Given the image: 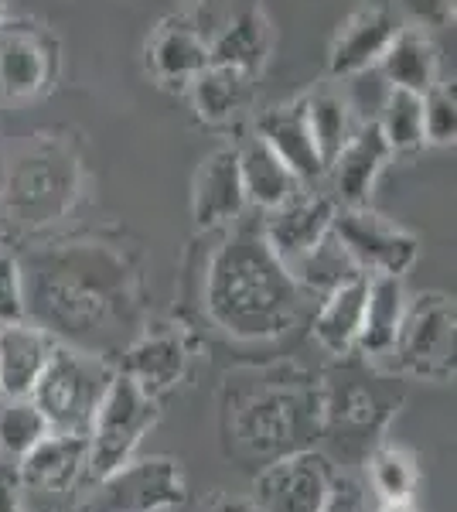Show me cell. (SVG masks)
Wrapping results in <instances>:
<instances>
[{"label":"cell","mask_w":457,"mask_h":512,"mask_svg":"<svg viewBox=\"0 0 457 512\" xmlns=\"http://www.w3.org/2000/svg\"><path fill=\"white\" fill-rule=\"evenodd\" d=\"M209 315L215 325L236 338H273L284 335L297 321L294 277L273 256L260 229H239L215 253L209 270Z\"/></svg>","instance_id":"6da1fadb"},{"label":"cell","mask_w":457,"mask_h":512,"mask_svg":"<svg viewBox=\"0 0 457 512\" xmlns=\"http://www.w3.org/2000/svg\"><path fill=\"white\" fill-rule=\"evenodd\" d=\"M79 195V161L65 144L38 140L7 171L4 202L21 226H48L72 209Z\"/></svg>","instance_id":"7a4b0ae2"},{"label":"cell","mask_w":457,"mask_h":512,"mask_svg":"<svg viewBox=\"0 0 457 512\" xmlns=\"http://www.w3.org/2000/svg\"><path fill=\"white\" fill-rule=\"evenodd\" d=\"M110 379L113 369L103 359L55 345L52 359L45 362L35 390H31V403L41 410L52 434L89 437V427H93L99 400H103Z\"/></svg>","instance_id":"3957f363"},{"label":"cell","mask_w":457,"mask_h":512,"mask_svg":"<svg viewBox=\"0 0 457 512\" xmlns=\"http://www.w3.org/2000/svg\"><path fill=\"white\" fill-rule=\"evenodd\" d=\"M154 420H157V396L147 393L134 376L113 373L103 400H99L93 427H89L86 472L99 482L113 468L127 465L130 454L137 451L140 437L154 427Z\"/></svg>","instance_id":"277c9868"},{"label":"cell","mask_w":457,"mask_h":512,"mask_svg":"<svg viewBox=\"0 0 457 512\" xmlns=\"http://www.w3.org/2000/svg\"><path fill=\"white\" fill-rule=\"evenodd\" d=\"M185 502V475L171 458L127 461L99 478L79 512H164Z\"/></svg>","instance_id":"5b68a950"},{"label":"cell","mask_w":457,"mask_h":512,"mask_svg":"<svg viewBox=\"0 0 457 512\" xmlns=\"http://www.w3.org/2000/svg\"><path fill=\"white\" fill-rule=\"evenodd\" d=\"M396 362L400 369L423 379L447 383L454 379V301L444 294H427L406 304V315L396 335Z\"/></svg>","instance_id":"8992f818"},{"label":"cell","mask_w":457,"mask_h":512,"mask_svg":"<svg viewBox=\"0 0 457 512\" xmlns=\"http://www.w3.org/2000/svg\"><path fill=\"white\" fill-rule=\"evenodd\" d=\"M331 236L342 243V250L352 256V263L362 274H389L403 277L406 270L417 263V236H410L406 229L393 226L376 212H369L365 205H345L335 209L331 219Z\"/></svg>","instance_id":"52a82bcc"},{"label":"cell","mask_w":457,"mask_h":512,"mask_svg":"<svg viewBox=\"0 0 457 512\" xmlns=\"http://www.w3.org/2000/svg\"><path fill=\"white\" fill-rule=\"evenodd\" d=\"M335 468L324 454L294 451L260 472L253 485L256 512H321Z\"/></svg>","instance_id":"ba28073f"},{"label":"cell","mask_w":457,"mask_h":512,"mask_svg":"<svg viewBox=\"0 0 457 512\" xmlns=\"http://www.w3.org/2000/svg\"><path fill=\"white\" fill-rule=\"evenodd\" d=\"M331 219H335V202L331 198L297 192L284 205L270 209V219L263 222L260 233L267 239L273 256L290 270L331 233Z\"/></svg>","instance_id":"9c48e42d"},{"label":"cell","mask_w":457,"mask_h":512,"mask_svg":"<svg viewBox=\"0 0 457 512\" xmlns=\"http://www.w3.org/2000/svg\"><path fill=\"white\" fill-rule=\"evenodd\" d=\"M55 76L52 41L28 24H0V93L7 99H35Z\"/></svg>","instance_id":"30bf717a"},{"label":"cell","mask_w":457,"mask_h":512,"mask_svg":"<svg viewBox=\"0 0 457 512\" xmlns=\"http://www.w3.org/2000/svg\"><path fill=\"white\" fill-rule=\"evenodd\" d=\"M403 28V21L396 18V11L379 4L359 7L342 21L335 41H331L328 52V69L335 79L359 76L369 65H379V59L386 55L389 41L396 38V31Z\"/></svg>","instance_id":"8fae6325"},{"label":"cell","mask_w":457,"mask_h":512,"mask_svg":"<svg viewBox=\"0 0 457 512\" xmlns=\"http://www.w3.org/2000/svg\"><path fill=\"white\" fill-rule=\"evenodd\" d=\"M389 158H393V151H389L376 120L352 127V134H348V140L342 144L338 158L331 161V168H328L338 202H345V205L369 202L372 185H376V178L382 175Z\"/></svg>","instance_id":"7c38bea8"},{"label":"cell","mask_w":457,"mask_h":512,"mask_svg":"<svg viewBox=\"0 0 457 512\" xmlns=\"http://www.w3.org/2000/svg\"><path fill=\"white\" fill-rule=\"evenodd\" d=\"M209 65V41L198 35L188 18H168L147 41V69L171 89H188V82Z\"/></svg>","instance_id":"4fadbf2b"},{"label":"cell","mask_w":457,"mask_h":512,"mask_svg":"<svg viewBox=\"0 0 457 512\" xmlns=\"http://www.w3.org/2000/svg\"><path fill=\"white\" fill-rule=\"evenodd\" d=\"M89 461V437L82 434H52L48 431L41 441L21 458L18 482L24 489L55 495L69 492L76 478L86 472Z\"/></svg>","instance_id":"5bb4252c"},{"label":"cell","mask_w":457,"mask_h":512,"mask_svg":"<svg viewBox=\"0 0 457 512\" xmlns=\"http://www.w3.org/2000/svg\"><path fill=\"white\" fill-rule=\"evenodd\" d=\"M246 209L243 178H239L236 147H219L202 161L195 175V195H191V212L202 229H215L222 222L239 219Z\"/></svg>","instance_id":"9a60e30c"},{"label":"cell","mask_w":457,"mask_h":512,"mask_svg":"<svg viewBox=\"0 0 457 512\" xmlns=\"http://www.w3.org/2000/svg\"><path fill=\"white\" fill-rule=\"evenodd\" d=\"M256 134L267 140L273 147V154L287 164L290 175L301 181V185H311V181L328 175V168H324V161L318 154V144H314L311 130H307L301 99L287 106H270V110H263L260 117H256Z\"/></svg>","instance_id":"2e32d148"},{"label":"cell","mask_w":457,"mask_h":512,"mask_svg":"<svg viewBox=\"0 0 457 512\" xmlns=\"http://www.w3.org/2000/svg\"><path fill=\"white\" fill-rule=\"evenodd\" d=\"M55 345L52 335L24 321L0 325V396H31Z\"/></svg>","instance_id":"e0dca14e"},{"label":"cell","mask_w":457,"mask_h":512,"mask_svg":"<svg viewBox=\"0 0 457 512\" xmlns=\"http://www.w3.org/2000/svg\"><path fill=\"white\" fill-rule=\"evenodd\" d=\"M270 48H273V31L267 14H263V7L246 4L232 14L226 28L219 31V38L209 45V65H226V69L256 76L267 65Z\"/></svg>","instance_id":"ac0fdd59"},{"label":"cell","mask_w":457,"mask_h":512,"mask_svg":"<svg viewBox=\"0 0 457 512\" xmlns=\"http://www.w3.org/2000/svg\"><path fill=\"white\" fill-rule=\"evenodd\" d=\"M236 158H239V178H243L246 202H253L256 209L270 212L301 192V181L290 175L287 164L273 154V147L256 130L236 147Z\"/></svg>","instance_id":"d6986e66"},{"label":"cell","mask_w":457,"mask_h":512,"mask_svg":"<svg viewBox=\"0 0 457 512\" xmlns=\"http://www.w3.org/2000/svg\"><path fill=\"white\" fill-rule=\"evenodd\" d=\"M382 76H386L389 89H406V93L423 96L434 82H440V55L437 45L423 28H410L403 24L396 38L389 41L386 55L379 59Z\"/></svg>","instance_id":"ffe728a7"},{"label":"cell","mask_w":457,"mask_h":512,"mask_svg":"<svg viewBox=\"0 0 457 512\" xmlns=\"http://www.w3.org/2000/svg\"><path fill=\"white\" fill-rule=\"evenodd\" d=\"M403 315H406L403 277L369 274L362 328H359V342L355 345H362V352H369V355H389L396 345V335H400Z\"/></svg>","instance_id":"44dd1931"},{"label":"cell","mask_w":457,"mask_h":512,"mask_svg":"<svg viewBox=\"0 0 457 512\" xmlns=\"http://www.w3.org/2000/svg\"><path fill=\"white\" fill-rule=\"evenodd\" d=\"M365 287H369V274H355L338 287H331L328 301L321 304L318 318H314V338L331 355H348L359 342Z\"/></svg>","instance_id":"7402d4cb"},{"label":"cell","mask_w":457,"mask_h":512,"mask_svg":"<svg viewBox=\"0 0 457 512\" xmlns=\"http://www.w3.org/2000/svg\"><path fill=\"white\" fill-rule=\"evenodd\" d=\"M188 93L198 120L222 127V123H232L249 106V99H253V76L226 69V65H205L188 82Z\"/></svg>","instance_id":"603a6c76"},{"label":"cell","mask_w":457,"mask_h":512,"mask_svg":"<svg viewBox=\"0 0 457 512\" xmlns=\"http://www.w3.org/2000/svg\"><path fill=\"white\" fill-rule=\"evenodd\" d=\"M304 434V414L297 407V400H284V396H270V400H260L253 410L246 414L243 424V437L239 441L249 444L253 451H270V454H294L297 441Z\"/></svg>","instance_id":"cb8c5ba5"},{"label":"cell","mask_w":457,"mask_h":512,"mask_svg":"<svg viewBox=\"0 0 457 512\" xmlns=\"http://www.w3.org/2000/svg\"><path fill=\"white\" fill-rule=\"evenodd\" d=\"M185 366H188V349L181 345V338L171 332H157L130 349L123 373L134 376L147 393L157 396L185 376Z\"/></svg>","instance_id":"d4e9b609"},{"label":"cell","mask_w":457,"mask_h":512,"mask_svg":"<svg viewBox=\"0 0 457 512\" xmlns=\"http://www.w3.org/2000/svg\"><path fill=\"white\" fill-rule=\"evenodd\" d=\"M304 106V120L311 130L318 154L324 161V168H331V161L338 158L342 144L352 134V110H348V99L335 89H314L301 99Z\"/></svg>","instance_id":"484cf974"},{"label":"cell","mask_w":457,"mask_h":512,"mask_svg":"<svg viewBox=\"0 0 457 512\" xmlns=\"http://www.w3.org/2000/svg\"><path fill=\"white\" fill-rule=\"evenodd\" d=\"M393 154H410L423 147V103L417 93L389 89L382 103V117L376 120Z\"/></svg>","instance_id":"4316f807"},{"label":"cell","mask_w":457,"mask_h":512,"mask_svg":"<svg viewBox=\"0 0 457 512\" xmlns=\"http://www.w3.org/2000/svg\"><path fill=\"white\" fill-rule=\"evenodd\" d=\"M45 434L48 424L31 403V396H4L0 400V451L11 458H24Z\"/></svg>","instance_id":"83f0119b"},{"label":"cell","mask_w":457,"mask_h":512,"mask_svg":"<svg viewBox=\"0 0 457 512\" xmlns=\"http://www.w3.org/2000/svg\"><path fill=\"white\" fill-rule=\"evenodd\" d=\"M372 485L386 502H410V492L417 485V465L403 448H379L372 454Z\"/></svg>","instance_id":"f1b7e54d"},{"label":"cell","mask_w":457,"mask_h":512,"mask_svg":"<svg viewBox=\"0 0 457 512\" xmlns=\"http://www.w3.org/2000/svg\"><path fill=\"white\" fill-rule=\"evenodd\" d=\"M423 103V144L434 147H454L457 137V99L451 82H434L420 96Z\"/></svg>","instance_id":"f546056e"},{"label":"cell","mask_w":457,"mask_h":512,"mask_svg":"<svg viewBox=\"0 0 457 512\" xmlns=\"http://www.w3.org/2000/svg\"><path fill=\"white\" fill-rule=\"evenodd\" d=\"M7 321H24V287L18 260L0 250V325Z\"/></svg>","instance_id":"4dcf8cb0"},{"label":"cell","mask_w":457,"mask_h":512,"mask_svg":"<svg viewBox=\"0 0 457 512\" xmlns=\"http://www.w3.org/2000/svg\"><path fill=\"white\" fill-rule=\"evenodd\" d=\"M410 28H444L454 18V0H396Z\"/></svg>","instance_id":"1f68e13d"},{"label":"cell","mask_w":457,"mask_h":512,"mask_svg":"<svg viewBox=\"0 0 457 512\" xmlns=\"http://www.w3.org/2000/svg\"><path fill=\"white\" fill-rule=\"evenodd\" d=\"M321 512H369L362 485L352 482L348 475H335L331 478V489H328V499H324Z\"/></svg>","instance_id":"d6a6232c"},{"label":"cell","mask_w":457,"mask_h":512,"mask_svg":"<svg viewBox=\"0 0 457 512\" xmlns=\"http://www.w3.org/2000/svg\"><path fill=\"white\" fill-rule=\"evenodd\" d=\"M0 512H24L18 475L4 472V468H0Z\"/></svg>","instance_id":"836d02e7"},{"label":"cell","mask_w":457,"mask_h":512,"mask_svg":"<svg viewBox=\"0 0 457 512\" xmlns=\"http://www.w3.org/2000/svg\"><path fill=\"white\" fill-rule=\"evenodd\" d=\"M209 512H256L253 502L249 499H232V495H219V499L212 502Z\"/></svg>","instance_id":"e575fe53"},{"label":"cell","mask_w":457,"mask_h":512,"mask_svg":"<svg viewBox=\"0 0 457 512\" xmlns=\"http://www.w3.org/2000/svg\"><path fill=\"white\" fill-rule=\"evenodd\" d=\"M379 512H413V509H410V502H386Z\"/></svg>","instance_id":"d590c367"},{"label":"cell","mask_w":457,"mask_h":512,"mask_svg":"<svg viewBox=\"0 0 457 512\" xmlns=\"http://www.w3.org/2000/svg\"><path fill=\"white\" fill-rule=\"evenodd\" d=\"M178 4H185V7H202V4H209V0H178Z\"/></svg>","instance_id":"8d00e7d4"},{"label":"cell","mask_w":457,"mask_h":512,"mask_svg":"<svg viewBox=\"0 0 457 512\" xmlns=\"http://www.w3.org/2000/svg\"><path fill=\"white\" fill-rule=\"evenodd\" d=\"M0 24H4V0H0Z\"/></svg>","instance_id":"74e56055"},{"label":"cell","mask_w":457,"mask_h":512,"mask_svg":"<svg viewBox=\"0 0 457 512\" xmlns=\"http://www.w3.org/2000/svg\"><path fill=\"white\" fill-rule=\"evenodd\" d=\"M41 512H55V509H41Z\"/></svg>","instance_id":"f35d334b"}]
</instances>
